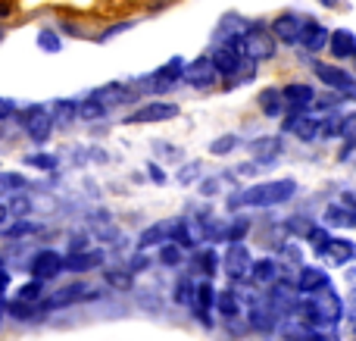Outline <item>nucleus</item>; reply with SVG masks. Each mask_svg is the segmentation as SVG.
I'll return each mask as SVG.
<instances>
[{
    "instance_id": "obj_1",
    "label": "nucleus",
    "mask_w": 356,
    "mask_h": 341,
    "mask_svg": "<svg viewBox=\"0 0 356 341\" xmlns=\"http://www.w3.org/2000/svg\"><path fill=\"white\" fill-rule=\"evenodd\" d=\"M297 310L303 313V323H307L316 335L325 338V332L341 323L344 301H341L338 294L332 292V285H328V288H319V292H309V301H303Z\"/></svg>"
},
{
    "instance_id": "obj_2",
    "label": "nucleus",
    "mask_w": 356,
    "mask_h": 341,
    "mask_svg": "<svg viewBox=\"0 0 356 341\" xmlns=\"http://www.w3.org/2000/svg\"><path fill=\"white\" fill-rule=\"evenodd\" d=\"M297 194V182L294 179H278V182H263V185L244 188L241 194L228 198V207H278L284 200H291Z\"/></svg>"
},
{
    "instance_id": "obj_3",
    "label": "nucleus",
    "mask_w": 356,
    "mask_h": 341,
    "mask_svg": "<svg viewBox=\"0 0 356 341\" xmlns=\"http://www.w3.org/2000/svg\"><path fill=\"white\" fill-rule=\"evenodd\" d=\"M241 54L253 63H263V60H272L275 56V35L263 29V22H253L250 29L241 35Z\"/></svg>"
},
{
    "instance_id": "obj_4",
    "label": "nucleus",
    "mask_w": 356,
    "mask_h": 341,
    "mask_svg": "<svg viewBox=\"0 0 356 341\" xmlns=\"http://www.w3.org/2000/svg\"><path fill=\"white\" fill-rule=\"evenodd\" d=\"M91 298H97V292H94L91 285L72 282V285H63V288H56V292H50L47 298H41V307L44 310H60V307L79 304V301H91Z\"/></svg>"
},
{
    "instance_id": "obj_5",
    "label": "nucleus",
    "mask_w": 356,
    "mask_h": 341,
    "mask_svg": "<svg viewBox=\"0 0 356 341\" xmlns=\"http://www.w3.org/2000/svg\"><path fill=\"white\" fill-rule=\"evenodd\" d=\"M316 257L328 267H347L356 257V244L347 238H325L322 244H316Z\"/></svg>"
},
{
    "instance_id": "obj_6",
    "label": "nucleus",
    "mask_w": 356,
    "mask_h": 341,
    "mask_svg": "<svg viewBox=\"0 0 356 341\" xmlns=\"http://www.w3.org/2000/svg\"><path fill=\"white\" fill-rule=\"evenodd\" d=\"M22 125H25L31 141L44 144L50 138V132H54V113H50L47 106H29L22 116Z\"/></svg>"
},
{
    "instance_id": "obj_7",
    "label": "nucleus",
    "mask_w": 356,
    "mask_h": 341,
    "mask_svg": "<svg viewBox=\"0 0 356 341\" xmlns=\"http://www.w3.org/2000/svg\"><path fill=\"white\" fill-rule=\"evenodd\" d=\"M213 66L219 75H225V79H234V75H241V69H244V54H241L238 44H222V47L213 50Z\"/></svg>"
},
{
    "instance_id": "obj_8",
    "label": "nucleus",
    "mask_w": 356,
    "mask_h": 341,
    "mask_svg": "<svg viewBox=\"0 0 356 341\" xmlns=\"http://www.w3.org/2000/svg\"><path fill=\"white\" fill-rule=\"evenodd\" d=\"M178 116V106L175 104H166V100H154V104H144L138 106L135 113L125 116V122L135 125V122H166V119H175Z\"/></svg>"
},
{
    "instance_id": "obj_9",
    "label": "nucleus",
    "mask_w": 356,
    "mask_h": 341,
    "mask_svg": "<svg viewBox=\"0 0 356 341\" xmlns=\"http://www.w3.org/2000/svg\"><path fill=\"white\" fill-rule=\"evenodd\" d=\"M216 79H219V72H216L213 60H207V56L194 60L191 66H184V72H181V81H188L191 88H213Z\"/></svg>"
},
{
    "instance_id": "obj_10",
    "label": "nucleus",
    "mask_w": 356,
    "mask_h": 341,
    "mask_svg": "<svg viewBox=\"0 0 356 341\" xmlns=\"http://www.w3.org/2000/svg\"><path fill=\"white\" fill-rule=\"evenodd\" d=\"M29 269H31V276L35 279H54V276H60L63 269H66V263H63V257L56 254V251H38L35 257H31V263H29Z\"/></svg>"
},
{
    "instance_id": "obj_11",
    "label": "nucleus",
    "mask_w": 356,
    "mask_h": 341,
    "mask_svg": "<svg viewBox=\"0 0 356 341\" xmlns=\"http://www.w3.org/2000/svg\"><path fill=\"white\" fill-rule=\"evenodd\" d=\"M316 75H319V81H325L332 91H341V94H353L356 88V79L350 72H344V69L338 66H328V63H316Z\"/></svg>"
},
{
    "instance_id": "obj_12",
    "label": "nucleus",
    "mask_w": 356,
    "mask_h": 341,
    "mask_svg": "<svg viewBox=\"0 0 356 341\" xmlns=\"http://www.w3.org/2000/svg\"><path fill=\"white\" fill-rule=\"evenodd\" d=\"M303 25H307V19L294 16V13H284V16H278L275 22H272V31H275L278 41L284 44H297L303 35Z\"/></svg>"
},
{
    "instance_id": "obj_13",
    "label": "nucleus",
    "mask_w": 356,
    "mask_h": 341,
    "mask_svg": "<svg viewBox=\"0 0 356 341\" xmlns=\"http://www.w3.org/2000/svg\"><path fill=\"white\" fill-rule=\"evenodd\" d=\"M250 251L244 248L241 241H232V248H228V254H225V269H228V276L232 279H244L247 273H250Z\"/></svg>"
},
{
    "instance_id": "obj_14",
    "label": "nucleus",
    "mask_w": 356,
    "mask_h": 341,
    "mask_svg": "<svg viewBox=\"0 0 356 341\" xmlns=\"http://www.w3.org/2000/svg\"><path fill=\"white\" fill-rule=\"evenodd\" d=\"M181 72H184V60H169L163 69H156L154 75H150V85L154 88H147V91H169V88L175 85V81H181Z\"/></svg>"
},
{
    "instance_id": "obj_15",
    "label": "nucleus",
    "mask_w": 356,
    "mask_h": 341,
    "mask_svg": "<svg viewBox=\"0 0 356 341\" xmlns=\"http://www.w3.org/2000/svg\"><path fill=\"white\" fill-rule=\"evenodd\" d=\"M282 97H284V106H294V110H307L313 104V88L303 85V81H294V85H284L282 88Z\"/></svg>"
},
{
    "instance_id": "obj_16",
    "label": "nucleus",
    "mask_w": 356,
    "mask_h": 341,
    "mask_svg": "<svg viewBox=\"0 0 356 341\" xmlns=\"http://www.w3.org/2000/svg\"><path fill=\"white\" fill-rule=\"evenodd\" d=\"M63 263H66L69 273H88V269L104 263V254H100V251H72Z\"/></svg>"
},
{
    "instance_id": "obj_17",
    "label": "nucleus",
    "mask_w": 356,
    "mask_h": 341,
    "mask_svg": "<svg viewBox=\"0 0 356 341\" xmlns=\"http://www.w3.org/2000/svg\"><path fill=\"white\" fill-rule=\"evenodd\" d=\"M328 273L325 269H316V267H303L300 276H297V292L309 294V292H319V288H328Z\"/></svg>"
},
{
    "instance_id": "obj_18",
    "label": "nucleus",
    "mask_w": 356,
    "mask_h": 341,
    "mask_svg": "<svg viewBox=\"0 0 356 341\" xmlns=\"http://www.w3.org/2000/svg\"><path fill=\"white\" fill-rule=\"evenodd\" d=\"M328 50H332L338 60H347V56L356 54V35H353L350 29L332 31V38H328Z\"/></svg>"
},
{
    "instance_id": "obj_19",
    "label": "nucleus",
    "mask_w": 356,
    "mask_h": 341,
    "mask_svg": "<svg viewBox=\"0 0 356 341\" xmlns=\"http://www.w3.org/2000/svg\"><path fill=\"white\" fill-rule=\"evenodd\" d=\"M328 38H332V31H328L325 25H319V22H307V25H303L300 41L307 44V50L319 54V50H325V47H328Z\"/></svg>"
},
{
    "instance_id": "obj_20",
    "label": "nucleus",
    "mask_w": 356,
    "mask_h": 341,
    "mask_svg": "<svg viewBox=\"0 0 356 341\" xmlns=\"http://www.w3.org/2000/svg\"><path fill=\"white\" fill-rule=\"evenodd\" d=\"M325 225H334V229H347V225H356V210L347 204H328L325 210Z\"/></svg>"
},
{
    "instance_id": "obj_21",
    "label": "nucleus",
    "mask_w": 356,
    "mask_h": 341,
    "mask_svg": "<svg viewBox=\"0 0 356 341\" xmlns=\"http://www.w3.org/2000/svg\"><path fill=\"white\" fill-rule=\"evenodd\" d=\"M169 232H172V223H156L150 225V229L141 232V238H138V248L147 251V248H156V244H163L169 238Z\"/></svg>"
},
{
    "instance_id": "obj_22",
    "label": "nucleus",
    "mask_w": 356,
    "mask_h": 341,
    "mask_svg": "<svg viewBox=\"0 0 356 341\" xmlns=\"http://www.w3.org/2000/svg\"><path fill=\"white\" fill-rule=\"evenodd\" d=\"M213 304H216V288H213V282L207 279V282H200V285H194V301H191V307H194V310L203 317V313H207Z\"/></svg>"
},
{
    "instance_id": "obj_23",
    "label": "nucleus",
    "mask_w": 356,
    "mask_h": 341,
    "mask_svg": "<svg viewBox=\"0 0 356 341\" xmlns=\"http://www.w3.org/2000/svg\"><path fill=\"white\" fill-rule=\"evenodd\" d=\"M259 106H263L266 116H282L284 113V97H282V88H266L263 94H259Z\"/></svg>"
},
{
    "instance_id": "obj_24",
    "label": "nucleus",
    "mask_w": 356,
    "mask_h": 341,
    "mask_svg": "<svg viewBox=\"0 0 356 341\" xmlns=\"http://www.w3.org/2000/svg\"><path fill=\"white\" fill-rule=\"evenodd\" d=\"M275 276H278V263L275 260H257V263H250V279L253 282H259V285H269V282H275Z\"/></svg>"
},
{
    "instance_id": "obj_25",
    "label": "nucleus",
    "mask_w": 356,
    "mask_h": 341,
    "mask_svg": "<svg viewBox=\"0 0 356 341\" xmlns=\"http://www.w3.org/2000/svg\"><path fill=\"white\" fill-rule=\"evenodd\" d=\"M194 267L200 269L207 279H213V276L219 273V257H216L213 251H200V254H194Z\"/></svg>"
},
{
    "instance_id": "obj_26",
    "label": "nucleus",
    "mask_w": 356,
    "mask_h": 341,
    "mask_svg": "<svg viewBox=\"0 0 356 341\" xmlns=\"http://www.w3.org/2000/svg\"><path fill=\"white\" fill-rule=\"evenodd\" d=\"M38 47L47 50V54H60L63 41H60V35H56L54 29H41L38 31Z\"/></svg>"
},
{
    "instance_id": "obj_27",
    "label": "nucleus",
    "mask_w": 356,
    "mask_h": 341,
    "mask_svg": "<svg viewBox=\"0 0 356 341\" xmlns=\"http://www.w3.org/2000/svg\"><path fill=\"white\" fill-rule=\"evenodd\" d=\"M44 298V279H35V282H25L22 288H19V301H29V304H35V301Z\"/></svg>"
},
{
    "instance_id": "obj_28",
    "label": "nucleus",
    "mask_w": 356,
    "mask_h": 341,
    "mask_svg": "<svg viewBox=\"0 0 356 341\" xmlns=\"http://www.w3.org/2000/svg\"><path fill=\"white\" fill-rule=\"evenodd\" d=\"M75 113H79L81 119H100V116H104V113H106V106L100 104L97 97H91V100H85V104H79V106H75Z\"/></svg>"
},
{
    "instance_id": "obj_29",
    "label": "nucleus",
    "mask_w": 356,
    "mask_h": 341,
    "mask_svg": "<svg viewBox=\"0 0 356 341\" xmlns=\"http://www.w3.org/2000/svg\"><path fill=\"white\" fill-rule=\"evenodd\" d=\"M238 135H222L219 138V141H213V144H209V154H213V157H225V154H232V150L234 148H238Z\"/></svg>"
},
{
    "instance_id": "obj_30",
    "label": "nucleus",
    "mask_w": 356,
    "mask_h": 341,
    "mask_svg": "<svg viewBox=\"0 0 356 341\" xmlns=\"http://www.w3.org/2000/svg\"><path fill=\"white\" fill-rule=\"evenodd\" d=\"M160 260L166 263V267H178V263L184 260V254H181V244H160Z\"/></svg>"
},
{
    "instance_id": "obj_31",
    "label": "nucleus",
    "mask_w": 356,
    "mask_h": 341,
    "mask_svg": "<svg viewBox=\"0 0 356 341\" xmlns=\"http://www.w3.org/2000/svg\"><path fill=\"white\" fill-rule=\"evenodd\" d=\"M6 313H10L13 319H19V323H29V319H31V313H35V310H31V304H29V301H19V298H16L10 307H6Z\"/></svg>"
},
{
    "instance_id": "obj_32",
    "label": "nucleus",
    "mask_w": 356,
    "mask_h": 341,
    "mask_svg": "<svg viewBox=\"0 0 356 341\" xmlns=\"http://www.w3.org/2000/svg\"><path fill=\"white\" fill-rule=\"evenodd\" d=\"M250 323L253 326H257V329H272V310H269V307H263V310H259V307H253V310H250Z\"/></svg>"
},
{
    "instance_id": "obj_33",
    "label": "nucleus",
    "mask_w": 356,
    "mask_h": 341,
    "mask_svg": "<svg viewBox=\"0 0 356 341\" xmlns=\"http://www.w3.org/2000/svg\"><path fill=\"white\" fill-rule=\"evenodd\" d=\"M216 304H219V310L225 313V317H234V313H241V304H238V298H234V292H225L219 301H216Z\"/></svg>"
},
{
    "instance_id": "obj_34",
    "label": "nucleus",
    "mask_w": 356,
    "mask_h": 341,
    "mask_svg": "<svg viewBox=\"0 0 356 341\" xmlns=\"http://www.w3.org/2000/svg\"><path fill=\"white\" fill-rule=\"evenodd\" d=\"M341 138H347V141H356V113H347L344 119H341Z\"/></svg>"
},
{
    "instance_id": "obj_35",
    "label": "nucleus",
    "mask_w": 356,
    "mask_h": 341,
    "mask_svg": "<svg viewBox=\"0 0 356 341\" xmlns=\"http://www.w3.org/2000/svg\"><path fill=\"white\" fill-rule=\"evenodd\" d=\"M175 288H178V292H175V301H178V304H191V301H194V285H191L188 279H181Z\"/></svg>"
},
{
    "instance_id": "obj_36",
    "label": "nucleus",
    "mask_w": 356,
    "mask_h": 341,
    "mask_svg": "<svg viewBox=\"0 0 356 341\" xmlns=\"http://www.w3.org/2000/svg\"><path fill=\"white\" fill-rule=\"evenodd\" d=\"M197 175H200V166H197V163H188V166L178 169V182H181V185H191Z\"/></svg>"
},
{
    "instance_id": "obj_37",
    "label": "nucleus",
    "mask_w": 356,
    "mask_h": 341,
    "mask_svg": "<svg viewBox=\"0 0 356 341\" xmlns=\"http://www.w3.org/2000/svg\"><path fill=\"white\" fill-rule=\"evenodd\" d=\"M25 163H31V166H38V169H54V166H56V157H50V154H35V157H29Z\"/></svg>"
},
{
    "instance_id": "obj_38",
    "label": "nucleus",
    "mask_w": 356,
    "mask_h": 341,
    "mask_svg": "<svg viewBox=\"0 0 356 341\" xmlns=\"http://www.w3.org/2000/svg\"><path fill=\"white\" fill-rule=\"evenodd\" d=\"M284 229H288V232H297V235L307 238V232L313 229V223H309V219H288V223H284Z\"/></svg>"
},
{
    "instance_id": "obj_39",
    "label": "nucleus",
    "mask_w": 356,
    "mask_h": 341,
    "mask_svg": "<svg viewBox=\"0 0 356 341\" xmlns=\"http://www.w3.org/2000/svg\"><path fill=\"white\" fill-rule=\"evenodd\" d=\"M200 194H219V179H203L200 182Z\"/></svg>"
},
{
    "instance_id": "obj_40",
    "label": "nucleus",
    "mask_w": 356,
    "mask_h": 341,
    "mask_svg": "<svg viewBox=\"0 0 356 341\" xmlns=\"http://www.w3.org/2000/svg\"><path fill=\"white\" fill-rule=\"evenodd\" d=\"M125 29H131V22H119V25H113V29H106L104 35L97 38V41H110L113 35H119V31H125Z\"/></svg>"
},
{
    "instance_id": "obj_41",
    "label": "nucleus",
    "mask_w": 356,
    "mask_h": 341,
    "mask_svg": "<svg viewBox=\"0 0 356 341\" xmlns=\"http://www.w3.org/2000/svg\"><path fill=\"white\" fill-rule=\"evenodd\" d=\"M147 267H150V260H147V257H141V254L131 257V263H129L131 273H141V269H147Z\"/></svg>"
},
{
    "instance_id": "obj_42",
    "label": "nucleus",
    "mask_w": 356,
    "mask_h": 341,
    "mask_svg": "<svg viewBox=\"0 0 356 341\" xmlns=\"http://www.w3.org/2000/svg\"><path fill=\"white\" fill-rule=\"evenodd\" d=\"M147 173H150V179H154V182H160V185H163V182H166V173H163L160 166H154V163H150V166H147Z\"/></svg>"
},
{
    "instance_id": "obj_43",
    "label": "nucleus",
    "mask_w": 356,
    "mask_h": 341,
    "mask_svg": "<svg viewBox=\"0 0 356 341\" xmlns=\"http://www.w3.org/2000/svg\"><path fill=\"white\" fill-rule=\"evenodd\" d=\"M85 248H88L85 235H75V241H69V254H72V251H85Z\"/></svg>"
},
{
    "instance_id": "obj_44",
    "label": "nucleus",
    "mask_w": 356,
    "mask_h": 341,
    "mask_svg": "<svg viewBox=\"0 0 356 341\" xmlns=\"http://www.w3.org/2000/svg\"><path fill=\"white\" fill-rule=\"evenodd\" d=\"M110 282H113V285L129 288V282H131V279H129V273H113V276H110Z\"/></svg>"
},
{
    "instance_id": "obj_45",
    "label": "nucleus",
    "mask_w": 356,
    "mask_h": 341,
    "mask_svg": "<svg viewBox=\"0 0 356 341\" xmlns=\"http://www.w3.org/2000/svg\"><path fill=\"white\" fill-rule=\"evenodd\" d=\"M16 113V106L10 104V100H0V119H6V116H13Z\"/></svg>"
},
{
    "instance_id": "obj_46",
    "label": "nucleus",
    "mask_w": 356,
    "mask_h": 341,
    "mask_svg": "<svg viewBox=\"0 0 356 341\" xmlns=\"http://www.w3.org/2000/svg\"><path fill=\"white\" fill-rule=\"evenodd\" d=\"M63 31H66V35H81V29L72 25V22H63Z\"/></svg>"
},
{
    "instance_id": "obj_47",
    "label": "nucleus",
    "mask_w": 356,
    "mask_h": 341,
    "mask_svg": "<svg viewBox=\"0 0 356 341\" xmlns=\"http://www.w3.org/2000/svg\"><path fill=\"white\" fill-rule=\"evenodd\" d=\"M6 282H10V276H6V269H0V294L6 292Z\"/></svg>"
},
{
    "instance_id": "obj_48",
    "label": "nucleus",
    "mask_w": 356,
    "mask_h": 341,
    "mask_svg": "<svg viewBox=\"0 0 356 341\" xmlns=\"http://www.w3.org/2000/svg\"><path fill=\"white\" fill-rule=\"evenodd\" d=\"M350 317H356V288L350 292Z\"/></svg>"
},
{
    "instance_id": "obj_49",
    "label": "nucleus",
    "mask_w": 356,
    "mask_h": 341,
    "mask_svg": "<svg viewBox=\"0 0 356 341\" xmlns=\"http://www.w3.org/2000/svg\"><path fill=\"white\" fill-rule=\"evenodd\" d=\"M319 3H322V6H328V10H334V6H338L341 0H319Z\"/></svg>"
},
{
    "instance_id": "obj_50",
    "label": "nucleus",
    "mask_w": 356,
    "mask_h": 341,
    "mask_svg": "<svg viewBox=\"0 0 356 341\" xmlns=\"http://www.w3.org/2000/svg\"><path fill=\"white\" fill-rule=\"evenodd\" d=\"M10 16V3H0V19Z\"/></svg>"
},
{
    "instance_id": "obj_51",
    "label": "nucleus",
    "mask_w": 356,
    "mask_h": 341,
    "mask_svg": "<svg viewBox=\"0 0 356 341\" xmlns=\"http://www.w3.org/2000/svg\"><path fill=\"white\" fill-rule=\"evenodd\" d=\"M6 213H10V210H6V207H0V223H3V219H6Z\"/></svg>"
},
{
    "instance_id": "obj_52",
    "label": "nucleus",
    "mask_w": 356,
    "mask_h": 341,
    "mask_svg": "<svg viewBox=\"0 0 356 341\" xmlns=\"http://www.w3.org/2000/svg\"><path fill=\"white\" fill-rule=\"evenodd\" d=\"M0 41H3V31H0Z\"/></svg>"
},
{
    "instance_id": "obj_53",
    "label": "nucleus",
    "mask_w": 356,
    "mask_h": 341,
    "mask_svg": "<svg viewBox=\"0 0 356 341\" xmlns=\"http://www.w3.org/2000/svg\"><path fill=\"white\" fill-rule=\"evenodd\" d=\"M353 56H356V54H353Z\"/></svg>"
}]
</instances>
